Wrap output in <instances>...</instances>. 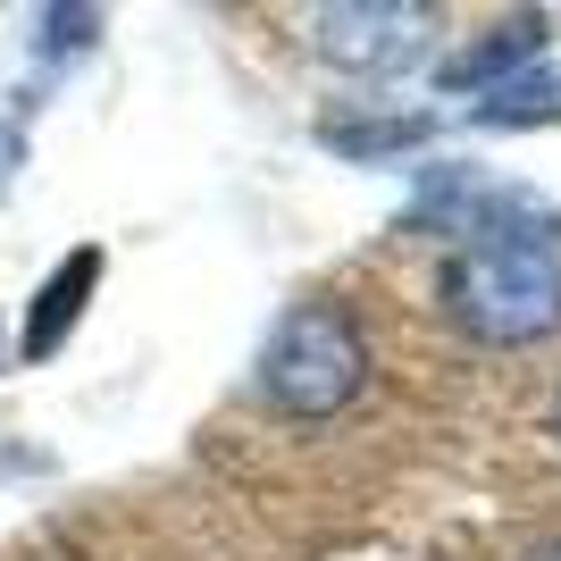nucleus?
<instances>
[{"instance_id": "nucleus-1", "label": "nucleus", "mask_w": 561, "mask_h": 561, "mask_svg": "<svg viewBox=\"0 0 561 561\" xmlns=\"http://www.w3.org/2000/svg\"><path fill=\"white\" fill-rule=\"evenodd\" d=\"M445 302L478 344H537L561 328V252L537 227H486L453 252Z\"/></svg>"}, {"instance_id": "nucleus-9", "label": "nucleus", "mask_w": 561, "mask_h": 561, "mask_svg": "<svg viewBox=\"0 0 561 561\" xmlns=\"http://www.w3.org/2000/svg\"><path fill=\"white\" fill-rule=\"evenodd\" d=\"M553 561H561V553H553Z\"/></svg>"}, {"instance_id": "nucleus-6", "label": "nucleus", "mask_w": 561, "mask_h": 561, "mask_svg": "<svg viewBox=\"0 0 561 561\" xmlns=\"http://www.w3.org/2000/svg\"><path fill=\"white\" fill-rule=\"evenodd\" d=\"M478 117H494V126H519V117H561V76H537V84H503V93H494Z\"/></svg>"}, {"instance_id": "nucleus-7", "label": "nucleus", "mask_w": 561, "mask_h": 561, "mask_svg": "<svg viewBox=\"0 0 561 561\" xmlns=\"http://www.w3.org/2000/svg\"><path fill=\"white\" fill-rule=\"evenodd\" d=\"M427 117H402V126H328L335 151H394V142H420Z\"/></svg>"}, {"instance_id": "nucleus-5", "label": "nucleus", "mask_w": 561, "mask_h": 561, "mask_svg": "<svg viewBox=\"0 0 561 561\" xmlns=\"http://www.w3.org/2000/svg\"><path fill=\"white\" fill-rule=\"evenodd\" d=\"M545 50V18H512L494 43L461 50V59H445V93H478V84H494L503 68H519V59H537Z\"/></svg>"}, {"instance_id": "nucleus-3", "label": "nucleus", "mask_w": 561, "mask_h": 561, "mask_svg": "<svg viewBox=\"0 0 561 561\" xmlns=\"http://www.w3.org/2000/svg\"><path fill=\"white\" fill-rule=\"evenodd\" d=\"M427 9H394V0H352V9H328L319 18V50L335 68H360V76H402L411 59L427 50Z\"/></svg>"}, {"instance_id": "nucleus-2", "label": "nucleus", "mask_w": 561, "mask_h": 561, "mask_svg": "<svg viewBox=\"0 0 561 561\" xmlns=\"http://www.w3.org/2000/svg\"><path fill=\"white\" fill-rule=\"evenodd\" d=\"M369 386V344L335 302H294L260 352V402L285 420H328Z\"/></svg>"}, {"instance_id": "nucleus-4", "label": "nucleus", "mask_w": 561, "mask_h": 561, "mask_svg": "<svg viewBox=\"0 0 561 561\" xmlns=\"http://www.w3.org/2000/svg\"><path fill=\"white\" fill-rule=\"evenodd\" d=\"M93 285H101V252L84 243V252L59 260V277L34 294V319H25V360H50V352L68 344V328L84 319V302H93Z\"/></svg>"}, {"instance_id": "nucleus-8", "label": "nucleus", "mask_w": 561, "mask_h": 561, "mask_svg": "<svg viewBox=\"0 0 561 561\" xmlns=\"http://www.w3.org/2000/svg\"><path fill=\"white\" fill-rule=\"evenodd\" d=\"M553 436H561V402H553Z\"/></svg>"}]
</instances>
